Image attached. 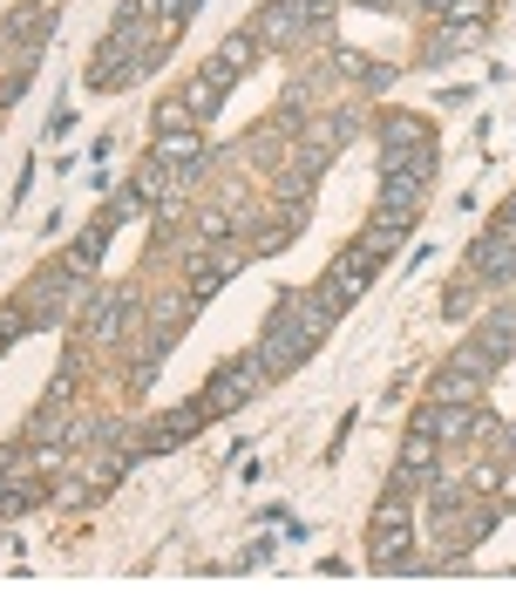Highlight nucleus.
I'll return each instance as SVG.
<instances>
[{
    "label": "nucleus",
    "instance_id": "obj_9",
    "mask_svg": "<svg viewBox=\"0 0 516 612\" xmlns=\"http://www.w3.org/2000/svg\"><path fill=\"white\" fill-rule=\"evenodd\" d=\"M55 35V14L41 8V0H28V8H14L8 14V41L21 48V55H41V41Z\"/></svg>",
    "mask_w": 516,
    "mask_h": 612
},
{
    "label": "nucleus",
    "instance_id": "obj_5",
    "mask_svg": "<svg viewBox=\"0 0 516 612\" xmlns=\"http://www.w3.org/2000/svg\"><path fill=\"white\" fill-rule=\"evenodd\" d=\"M258 381H266V374H258V361H231V368L218 374V388H211V395H197L204 422H211V416H231V408H238V401L258 388Z\"/></svg>",
    "mask_w": 516,
    "mask_h": 612
},
{
    "label": "nucleus",
    "instance_id": "obj_23",
    "mask_svg": "<svg viewBox=\"0 0 516 612\" xmlns=\"http://www.w3.org/2000/svg\"><path fill=\"white\" fill-rule=\"evenodd\" d=\"M435 14H449V21H482L489 14V0H428Z\"/></svg>",
    "mask_w": 516,
    "mask_h": 612
},
{
    "label": "nucleus",
    "instance_id": "obj_4",
    "mask_svg": "<svg viewBox=\"0 0 516 612\" xmlns=\"http://www.w3.org/2000/svg\"><path fill=\"white\" fill-rule=\"evenodd\" d=\"M129 314H137V293H129V286L89 299V306H82V341H116L122 327H129Z\"/></svg>",
    "mask_w": 516,
    "mask_h": 612
},
{
    "label": "nucleus",
    "instance_id": "obj_7",
    "mask_svg": "<svg viewBox=\"0 0 516 612\" xmlns=\"http://www.w3.org/2000/svg\"><path fill=\"white\" fill-rule=\"evenodd\" d=\"M238 259H245L238 245H211V252H191V266H184V272H191V293L204 299L211 286H224V279L238 272Z\"/></svg>",
    "mask_w": 516,
    "mask_h": 612
},
{
    "label": "nucleus",
    "instance_id": "obj_8",
    "mask_svg": "<svg viewBox=\"0 0 516 612\" xmlns=\"http://www.w3.org/2000/svg\"><path fill=\"white\" fill-rule=\"evenodd\" d=\"M415 538H408V524H380V538H374V551H367V565L374 572H422V558L408 551Z\"/></svg>",
    "mask_w": 516,
    "mask_h": 612
},
{
    "label": "nucleus",
    "instance_id": "obj_10",
    "mask_svg": "<svg viewBox=\"0 0 516 612\" xmlns=\"http://www.w3.org/2000/svg\"><path fill=\"white\" fill-rule=\"evenodd\" d=\"M476 347H482L496 368H503L509 354H516V299H509V306H496V314H489V320L476 327Z\"/></svg>",
    "mask_w": 516,
    "mask_h": 612
},
{
    "label": "nucleus",
    "instance_id": "obj_27",
    "mask_svg": "<svg viewBox=\"0 0 516 612\" xmlns=\"http://www.w3.org/2000/svg\"><path fill=\"white\" fill-rule=\"evenodd\" d=\"M197 232H204V245H218V239H231V218H224V212H204Z\"/></svg>",
    "mask_w": 516,
    "mask_h": 612
},
{
    "label": "nucleus",
    "instance_id": "obj_30",
    "mask_svg": "<svg viewBox=\"0 0 516 612\" xmlns=\"http://www.w3.org/2000/svg\"><path fill=\"white\" fill-rule=\"evenodd\" d=\"M503 449H509V456H516V429H503Z\"/></svg>",
    "mask_w": 516,
    "mask_h": 612
},
{
    "label": "nucleus",
    "instance_id": "obj_25",
    "mask_svg": "<svg viewBox=\"0 0 516 612\" xmlns=\"http://www.w3.org/2000/svg\"><path fill=\"white\" fill-rule=\"evenodd\" d=\"M157 123H164V130H184V123H197V116H191V102H184V95H170L164 110H157Z\"/></svg>",
    "mask_w": 516,
    "mask_h": 612
},
{
    "label": "nucleus",
    "instance_id": "obj_22",
    "mask_svg": "<svg viewBox=\"0 0 516 612\" xmlns=\"http://www.w3.org/2000/svg\"><path fill=\"white\" fill-rule=\"evenodd\" d=\"M422 137H428V130H422L415 116H387V123H380V143H422Z\"/></svg>",
    "mask_w": 516,
    "mask_h": 612
},
{
    "label": "nucleus",
    "instance_id": "obj_6",
    "mask_svg": "<svg viewBox=\"0 0 516 612\" xmlns=\"http://www.w3.org/2000/svg\"><path fill=\"white\" fill-rule=\"evenodd\" d=\"M469 272L489 279V286H509V279H516V245H509V232H489L482 245H469Z\"/></svg>",
    "mask_w": 516,
    "mask_h": 612
},
{
    "label": "nucleus",
    "instance_id": "obj_14",
    "mask_svg": "<svg viewBox=\"0 0 516 612\" xmlns=\"http://www.w3.org/2000/svg\"><path fill=\"white\" fill-rule=\"evenodd\" d=\"M428 177H380V212H422Z\"/></svg>",
    "mask_w": 516,
    "mask_h": 612
},
{
    "label": "nucleus",
    "instance_id": "obj_17",
    "mask_svg": "<svg viewBox=\"0 0 516 612\" xmlns=\"http://www.w3.org/2000/svg\"><path fill=\"white\" fill-rule=\"evenodd\" d=\"M353 130H360V116H353V110H333V116H326V123H320V130L306 137V143H320V150H340V143H353Z\"/></svg>",
    "mask_w": 516,
    "mask_h": 612
},
{
    "label": "nucleus",
    "instance_id": "obj_16",
    "mask_svg": "<svg viewBox=\"0 0 516 612\" xmlns=\"http://www.w3.org/2000/svg\"><path fill=\"white\" fill-rule=\"evenodd\" d=\"M476 388H482V381H476L469 368H462V361H449L442 374H435V401H469Z\"/></svg>",
    "mask_w": 516,
    "mask_h": 612
},
{
    "label": "nucleus",
    "instance_id": "obj_2",
    "mask_svg": "<svg viewBox=\"0 0 516 612\" xmlns=\"http://www.w3.org/2000/svg\"><path fill=\"white\" fill-rule=\"evenodd\" d=\"M374 266H380V259H374V252H367V245L353 239V245L340 252V259L326 266V279H320V299L333 306V314H347V306H353L360 293H367V279H374Z\"/></svg>",
    "mask_w": 516,
    "mask_h": 612
},
{
    "label": "nucleus",
    "instance_id": "obj_13",
    "mask_svg": "<svg viewBox=\"0 0 516 612\" xmlns=\"http://www.w3.org/2000/svg\"><path fill=\"white\" fill-rule=\"evenodd\" d=\"M224 95H231V82H224V75H211V68H204V75H197V82L184 89V102H191V116H197V123H211Z\"/></svg>",
    "mask_w": 516,
    "mask_h": 612
},
{
    "label": "nucleus",
    "instance_id": "obj_12",
    "mask_svg": "<svg viewBox=\"0 0 516 612\" xmlns=\"http://www.w3.org/2000/svg\"><path fill=\"white\" fill-rule=\"evenodd\" d=\"M191 429H204V408H197V401H184V408H177V416H164V422L150 429L143 443H150V449H177V443L191 436Z\"/></svg>",
    "mask_w": 516,
    "mask_h": 612
},
{
    "label": "nucleus",
    "instance_id": "obj_1",
    "mask_svg": "<svg viewBox=\"0 0 516 612\" xmlns=\"http://www.w3.org/2000/svg\"><path fill=\"white\" fill-rule=\"evenodd\" d=\"M333 327V306L326 299H313V293H286L279 299V314H272V327H266V341H258V374L266 381H279V374H293L306 354L320 347V334Z\"/></svg>",
    "mask_w": 516,
    "mask_h": 612
},
{
    "label": "nucleus",
    "instance_id": "obj_11",
    "mask_svg": "<svg viewBox=\"0 0 516 612\" xmlns=\"http://www.w3.org/2000/svg\"><path fill=\"white\" fill-rule=\"evenodd\" d=\"M380 177H435V137H422V143H387Z\"/></svg>",
    "mask_w": 516,
    "mask_h": 612
},
{
    "label": "nucleus",
    "instance_id": "obj_24",
    "mask_svg": "<svg viewBox=\"0 0 516 612\" xmlns=\"http://www.w3.org/2000/svg\"><path fill=\"white\" fill-rule=\"evenodd\" d=\"M462 497H469V483H435V490H428V503H435V518H449V510H455Z\"/></svg>",
    "mask_w": 516,
    "mask_h": 612
},
{
    "label": "nucleus",
    "instance_id": "obj_26",
    "mask_svg": "<svg viewBox=\"0 0 516 612\" xmlns=\"http://www.w3.org/2000/svg\"><path fill=\"white\" fill-rule=\"evenodd\" d=\"M129 191H137V197H157V191H164V164L150 157V164L137 170V184H129Z\"/></svg>",
    "mask_w": 516,
    "mask_h": 612
},
{
    "label": "nucleus",
    "instance_id": "obj_28",
    "mask_svg": "<svg viewBox=\"0 0 516 612\" xmlns=\"http://www.w3.org/2000/svg\"><path fill=\"white\" fill-rule=\"evenodd\" d=\"M299 8H306V21H326L333 8H340V0H299Z\"/></svg>",
    "mask_w": 516,
    "mask_h": 612
},
{
    "label": "nucleus",
    "instance_id": "obj_18",
    "mask_svg": "<svg viewBox=\"0 0 516 612\" xmlns=\"http://www.w3.org/2000/svg\"><path fill=\"white\" fill-rule=\"evenodd\" d=\"M408 510H415V490H408V483H387V497L374 503V524H408Z\"/></svg>",
    "mask_w": 516,
    "mask_h": 612
},
{
    "label": "nucleus",
    "instance_id": "obj_20",
    "mask_svg": "<svg viewBox=\"0 0 516 612\" xmlns=\"http://www.w3.org/2000/svg\"><path fill=\"white\" fill-rule=\"evenodd\" d=\"M75 374H82V347H68V354H62V368H55V388H48V401H68V395H75Z\"/></svg>",
    "mask_w": 516,
    "mask_h": 612
},
{
    "label": "nucleus",
    "instance_id": "obj_19",
    "mask_svg": "<svg viewBox=\"0 0 516 612\" xmlns=\"http://www.w3.org/2000/svg\"><path fill=\"white\" fill-rule=\"evenodd\" d=\"M157 157H164V164H197V157H204V137H184V130H164V143H157Z\"/></svg>",
    "mask_w": 516,
    "mask_h": 612
},
{
    "label": "nucleus",
    "instance_id": "obj_3",
    "mask_svg": "<svg viewBox=\"0 0 516 612\" xmlns=\"http://www.w3.org/2000/svg\"><path fill=\"white\" fill-rule=\"evenodd\" d=\"M306 35H313V21H306L299 0H272V8L258 14V28H251V41H258V48H299Z\"/></svg>",
    "mask_w": 516,
    "mask_h": 612
},
{
    "label": "nucleus",
    "instance_id": "obj_21",
    "mask_svg": "<svg viewBox=\"0 0 516 612\" xmlns=\"http://www.w3.org/2000/svg\"><path fill=\"white\" fill-rule=\"evenodd\" d=\"M150 8H157V35H164V41H170V35H177V28H184V14H191V8H197V0H150Z\"/></svg>",
    "mask_w": 516,
    "mask_h": 612
},
{
    "label": "nucleus",
    "instance_id": "obj_29",
    "mask_svg": "<svg viewBox=\"0 0 516 612\" xmlns=\"http://www.w3.org/2000/svg\"><path fill=\"white\" fill-rule=\"evenodd\" d=\"M496 225H503V232H516V197L503 204V218H496Z\"/></svg>",
    "mask_w": 516,
    "mask_h": 612
},
{
    "label": "nucleus",
    "instance_id": "obj_15",
    "mask_svg": "<svg viewBox=\"0 0 516 612\" xmlns=\"http://www.w3.org/2000/svg\"><path fill=\"white\" fill-rule=\"evenodd\" d=\"M251 48H258L251 35H231V41L218 48V62H211V75H224V82H238V75L251 68Z\"/></svg>",
    "mask_w": 516,
    "mask_h": 612
}]
</instances>
